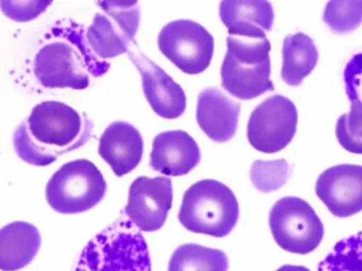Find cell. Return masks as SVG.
<instances>
[{
  "instance_id": "cell-1",
  "label": "cell",
  "mask_w": 362,
  "mask_h": 271,
  "mask_svg": "<svg viewBox=\"0 0 362 271\" xmlns=\"http://www.w3.org/2000/svg\"><path fill=\"white\" fill-rule=\"evenodd\" d=\"M110 67L93 52L83 25L67 18L46 31L33 60L35 79L46 88L86 90L90 77L105 75Z\"/></svg>"
},
{
  "instance_id": "cell-2",
  "label": "cell",
  "mask_w": 362,
  "mask_h": 271,
  "mask_svg": "<svg viewBox=\"0 0 362 271\" xmlns=\"http://www.w3.org/2000/svg\"><path fill=\"white\" fill-rule=\"evenodd\" d=\"M92 132V122L86 114L61 101H43L14 131V149L28 164L48 166L86 145Z\"/></svg>"
},
{
  "instance_id": "cell-3",
  "label": "cell",
  "mask_w": 362,
  "mask_h": 271,
  "mask_svg": "<svg viewBox=\"0 0 362 271\" xmlns=\"http://www.w3.org/2000/svg\"><path fill=\"white\" fill-rule=\"evenodd\" d=\"M74 271H152L143 233L130 219L116 220L88 241Z\"/></svg>"
},
{
  "instance_id": "cell-4",
  "label": "cell",
  "mask_w": 362,
  "mask_h": 271,
  "mask_svg": "<svg viewBox=\"0 0 362 271\" xmlns=\"http://www.w3.org/2000/svg\"><path fill=\"white\" fill-rule=\"evenodd\" d=\"M221 67L222 86L235 98L250 100L275 90L270 79L271 44L268 38L232 37L226 39Z\"/></svg>"
},
{
  "instance_id": "cell-5",
  "label": "cell",
  "mask_w": 362,
  "mask_h": 271,
  "mask_svg": "<svg viewBox=\"0 0 362 271\" xmlns=\"http://www.w3.org/2000/svg\"><path fill=\"white\" fill-rule=\"evenodd\" d=\"M239 218V203L226 184L216 180H201L192 184L182 201L179 220L190 232L226 237Z\"/></svg>"
},
{
  "instance_id": "cell-6",
  "label": "cell",
  "mask_w": 362,
  "mask_h": 271,
  "mask_svg": "<svg viewBox=\"0 0 362 271\" xmlns=\"http://www.w3.org/2000/svg\"><path fill=\"white\" fill-rule=\"evenodd\" d=\"M107 188L98 167L80 158L66 163L54 173L46 188V198L58 213H83L105 198Z\"/></svg>"
},
{
  "instance_id": "cell-7",
  "label": "cell",
  "mask_w": 362,
  "mask_h": 271,
  "mask_svg": "<svg viewBox=\"0 0 362 271\" xmlns=\"http://www.w3.org/2000/svg\"><path fill=\"white\" fill-rule=\"evenodd\" d=\"M269 226L277 245L293 254H308L324 237V226L308 202L298 197L279 199L269 216Z\"/></svg>"
},
{
  "instance_id": "cell-8",
  "label": "cell",
  "mask_w": 362,
  "mask_h": 271,
  "mask_svg": "<svg viewBox=\"0 0 362 271\" xmlns=\"http://www.w3.org/2000/svg\"><path fill=\"white\" fill-rule=\"evenodd\" d=\"M100 12L86 30L93 52L103 59L129 54L135 46L141 11L137 1H103Z\"/></svg>"
},
{
  "instance_id": "cell-9",
  "label": "cell",
  "mask_w": 362,
  "mask_h": 271,
  "mask_svg": "<svg viewBox=\"0 0 362 271\" xmlns=\"http://www.w3.org/2000/svg\"><path fill=\"white\" fill-rule=\"evenodd\" d=\"M158 48L180 71L198 75L211 65L214 56L213 35L198 23L173 21L158 35Z\"/></svg>"
},
{
  "instance_id": "cell-10",
  "label": "cell",
  "mask_w": 362,
  "mask_h": 271,
  "mask_svg": "<svg viewBox=\"0 0 362 271\" xmlns=\"http://www.w3.org/2000/svg\"><path fill=\"white\" fill-rule=\"evenodd\" d=\"M298 120L296 105L283 95H273L252 112L247 122V139L259 152L281 151L293 139Z\"/></svg>"
},
{
  "instance_id": "cell-11",
  "label": "cell",
  "mask_w": 362,
  "mask_h": 271,
  "mask_svg": "<svg viewBox=\"0 0 362 271\" xmlns=\"http://www.w3.org/2000/svg\"><path fill=\"white\" fill-rule=\"evenodd\" d=\"M173 201L169 178L139 177L131 184L124 213L139 230L153 232L164 226Z\"/></svg>"
},
{
  "instance_id": "cell-12",
  "label": "cell",
  "mask_w": 362,
  "mask_h": 271,
  "mask_svg": "<svg viewBox=\"0 0 362 271\" xmlns=\"http://www.w3.org/2000/svg\"><path fill=\"white\" fill-rule=\"evenodd\" d=\"M315 194L336 217L346 218L362 211V166L342 164L321 173Z\"/></svg>"
},
{
  "instance_id": "cell-13",
  "label": "cell",
  "mask_w": 362,
  "mask_h": 271,
  "mask_svg": "<svg viewBox=\"0 0 362 271\" xmlns=\"http://www.w3.org/2000/svg\"><path fill=\"white\" fill-rule=\"evenodd\" d=\"M128 54L141 74L144 94L152 110L165 120L180 117L187 103L183 88L141 50L132 48Z\"/></svg>"
},
{
  "instance_id": "cell-14",
  "label": "cell",
  "mask_w": 362,
  "mask_h": 271,
  "mask_svg": "<svg viewBox=\"0 0 362 271\" xmlns=\"http://www.w3.org/2000/svg\"><path fill=\"white\" fill-rule=\"evenodd\" d=\"M200 161V148L185 131H167L154 139L150 167L162 175H187Z\"/></svg>"
},
{
  "instance_id": "cell-15",
  "label": "cell",
  "mask_w": 362,
  "mask_h": 271,
  "mask_svg": "<svg viewBox=\"0 0 362 271\" xmlns=\"http://www.w3.org/2000/svg\"><path fill=\"white\" fill-rule=\"evenodd\" d=\"M240 105L216 88L203 90L197 103V122L216 143H226L236 134Z\"/></svg>"
},
{
  "instance_id": "cell-16",
  "label": "cell",
  "mask_w": 362,
  "mask_h": 271,
  "mask_svg": "<svg viewBox=\"0 0 362 271\" xmlns=\"http://www.w3.org/2000/svg\"><path fill=\"white\" fill-rule=\"evenodd\" d=\"M98 152L117 177H124L141 163L144 154L143 137L132 125L115 122L101 135Z\"/></svg>"
},
{
  "instance_id": "cell-17",
  "label": "cell",
  "mask_w": 362,
  "mask_h": 271,
  "mask_svg": "<svg viewBox=\"0 0 362 271\" xmlns=\"http://www.w3.org/2000/svg\"><path fill=\"white\" fill-rule=\"evenodd\" d=\"M219 16L232 37H267L274 23L272 5L266 0L222 1Z\"/></svg>"
},
{
  "instance_id": "cell-18",
  "label": "cell",
  "mask_w": 362,
  "mask_h": 271,
  "mask_svg": "<svg viewBox=\"0 0 362 271\" xmlns=\"http://www.w3.org/2000/svg\"><path fill=\"white\" fill-rule=\"evenodd\" d=\"M361 76L362 54H358L347 63L343 75L351 111L341 115L336 125L339 144L354 154H362V101L358 92Z\"/></svg>"
},
{
  "instance_id": "cell-19",
  "label": "cell",
  "mask_w": 362,
  "mask_h": 271,
  "mask_svg": "<svg viewBox=\"0 0 362 271\" xmlns=\"http://www.w3.org/2000/svg\"><path fill=\"white\" fill-rule=\"evenodd\" d=\"M37 226L25 221H14L0 231V268L16 271L33 262L41 247Z\"/></svg>"
},
{
  "instance_id": "cell-20",
  "label": "cell",
  "mask_w": 362,
  "mask_h": 271,
  "mask_svg": "<svg viewBox=\"0 0 362 271\" xmlns=\"http://www.w3.org/2000/svg\"><path fill=\"white\" fill-rule=\"evenodd\" d=\"M281 79L290 86H298L310 75L319 61V52L313 40L298 33L284 40Z\"/></svg>"
},
{
  "instance_id": "cell-21",
  "label": "cell",
  "mask_w": 362,
  "mask_h": 271,
  "mask_svg": "<svg viewBox=\"0 0 362 271\" xmlns=\"http://www.w3.org/2000/svg\"><path fill=\"white\" fill-rule=\"evenodd\" d=\"M228 258L221 250L197 243L180 246L171 256L168 271H228Z\"/></svg>"
},
{
  "instance_id": "cell-22",
  "label": "cell",
  "mask_w": 362,
  "mask_h": 271,
  "mask_svg": "<svg viewBox=\"0 0 362 271\" xmlns=\"http://www.w3.org/2000/svg\"><path fill=\"white\" fill-rule=\"evenodd\" d=\"M317 271H362V232L339 241Z\"/></svg>"
},
{
  "instance_id": "cell-23",
  "label": "cell",
  "mask_w": 362,
  "mask_h": 271,
  "mask_svg": "<svg viewBox=\"0 0 362 271\" xmlns=\"http://www.w3.org/2000/svg\"><path fill=\"white\" fill-rule=\"evenodd\" d=\"M323 21L334 33H351L362 24V1H329Z\"/></svg>"
},
{
  "instance_id": "cell-24",
  "label": "cell",
  "mask_w": 362,
  "mask_h": 271,
  "mask_svg": "<svg viewBox=\"0 0 362 271\" xmlns=\"http://www.w3.org/2000/svg\"><path fill=\"white\" fill-rule=\"evenodd\" d=\"M290 166L287 161H255L252 165L250 175L256 190L262 192L279 190L290 177Z\"/></svg>"
},
{
  "instance_id": "cell-25",
  "label": "cell",
  "mask_w": 362,
  "mask_h": 271,
  "mask_svg": "<svg viewBox=\"0 0 362 271\" xmlns=\"http://www.w3.org/2000/svg\"><path fill=\"white\" fill-rule=\"evenodd\" d=\"M276 271H310L304 266H296V265H284Z\"/></svg>"
}]
</instances>
